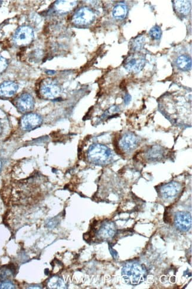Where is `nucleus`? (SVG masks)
<instances>
[{
	"mask_svg": "<svg viewBox=\"0 0 192 289\" xmlns=\"http://www.w3.org/2000/svg\"><path fill=\"white\" fill-rule=\"evenodd\" d=\"M16 288V285L9 280L1 281V282H0V289H1Z\"/></svg>",
	"mask_w": 192,
	"mask_h": 289,
	"instance_id": "obj_23",
	"label": "nucleus"
},
{
	"mask_svg": "<svg viewBox=\"0 0 192 289\" xmlns=\"http://www.w3.org/2000/svg\"><path fill=\"white\" fill-rule=\"evenodd\" d=\"M192 216L187 212H177L175 214V224L178 230L188 232L192 227Z\"/></svg>",
	"mask_w": 192,
	"mask_h": 289,
	"instance_id": "obj_10",
	"label": "nucleus"
},
{
	"mask_svg": "<svg viewBox=\"0 0 192 289\" xmlns=\"http://www.w3.org/2000/svg\"><path fill=\"white\" fill-rule=\"evenodd\" d=\"M87 158L92 164L98 166H105L112 160V151L105 145L93 144L87 151Z\"/></svg>",
	"mask_w": 192,
	"mask_h": 289,
	"instance_id": "obj_2",
	"label": "nucleus"
},
{
	"mask_svg": "<svg viewBox=\"0 0 192 289\" xmlns=\"http://www.w3.org/2000/svg\"><path fill=\"white\" fill-rule=\"evenodd\" d=\"M181 189L180 184L175 181L164 184L160 189L161 196L167 201L174 200L179 194Z\"/></svg>",
	"mask_w": 192,
	"mask_h": 289,
	"instance_id": "obj_9",
	"label": "nucleus"
},
{
	"mask_svg": "<svg viewBox=\"0 0 192 289\" xmlns=\"http://www.w3.org/2000/svg\"><path fill=\"white\" fill-rule=\"evenodd\" d=\"M42 122V118L39 115L29 113L22 117L20 125L24 131H32L39 127Z\"/></svg>",
	"mask_w": 192,
	"mask_h": 289,
	"instance_id": "obj_7",
	"label": "nucleus"
},
{
	"mask_svg": "<svg viewBox=\"0 0 192 289\" xmlns=\"http://www.w3.org/2000/svg\"><path fill=\"white\" fill-rule=\"evenodd\" d=\"M176 64L177 67L183 71L190 70L192 68V60L188 56H181L178 57Z\"/></svg>",
	"mask_w": 192,
	"mask_h": 289,
	"instance_id": "obj_17",
	"label": "nucleus"
},
{
	"mask_svg": "<svg viewBox=\"0 0 192 289\" xmlns=\"http://www.w3.org/2000/svg\"><path fill=\"white\" fill-rule=\"evenodd\" d=\"M145 41L143 37H139L134 39L132 42V48L134 51H139L143 48Z\"/></svg>",
	"mask_w": 192,
	"mask_h": 289,
	"instance_id": "obj_21",
	"label": "nucleus"
},
{
	"mask_svg": "<svg viewBox=\"0 0 192 289\" xmlns=\"http://www.w3.org/2000/svg\"><path fill=\"white\" fill-rule=\"evenodd\" d=\"M15 270L12 267L5 266L0 268V282L10 280L15 276Z\"/></svg>",
	"mask_w": 192,
	"mask_h": 289,
	"instance_id": "obj_19",
	"label": "nucleus"
},
{
	"mask_svg": "<svg viewBox=\"0 0 192 289\" xmlns=\"http://www.w3.org/2000/svg\"><path fill=\"white\" fill-rule=\"evenodd\" d=\"M34 31L32 27L27 26H21L16 30L14 35V42L18 46H28L34 40Z\"/></svg>",
	"mask_w": 192,
	"mask_h": 289,
	"instance_id": "obj_3",
	"label": "nucleus"
},
{
	"mask_svg": "<svg viewBox=\"0 0 192 289\" xmlns=\"http://www.w3.org/2000/svg\"><path fill=\"white\" fill-rule=\"evenodd\" d=\"M1 167H2V162H1V159H0V171H1Z\"/></svg>",
	"mask_w": 192,
	"mask_h": 289,
	"instance_id": "obj_27",
	"label": "nucleus"
},
{
	"mask_svg": "<svg viewBox=\"0 0 192 289\" xmlns=\"http://www.w3.org/2000/svg\"><path fill=\"white\" fill-rule=\"evenodd\" d=\"M95 17V14L91 9L88 7H82L73 15L72 21L76 25L87 26L92 23Z\"/></svg>",
	"mask_w": 192,
	"mask_h": 289,
	"instance_id": "obj_5",
	"label": "nucleus"
},
{
	"mask_svg": "<svg viewBox=\"0 0 192 289\" xmlns=\"http://www.w3.org/2000/svg\"><path fill=\"white\" fill-rule=\"evenodd\" d=\"M124 103L126 104V105H128V104L129 103H130V102L131 100V96L130 95H125V96L124 98Z\"/></svg>",
	"mask_w": 192,
	"mask_h": 289,
	"instance_id": "obj_25",
	"label": "nucleus"
},
{
	"mask_svg": "<svg viewBox=\"0 0 192 289\" xmlns=\"http://www.w3.org/2000/svg\"><path fill=\"white\" fill-rule=\"evenodd\" d=\"M139 140L135 135L131 133L125 134L120 139L119 145L122 150L126 153H130L136 149L138 146Z\"/></svg>",
	"mask_w": 192,
	"mask_h": 289,
	"instance_id": "obj_12",
	"label": "nucleus"
},
{
	"mask_svg": "<svg viewBox=\"0 0 192 289\" xmlns=\"http://www.w3.org/2000/svg\"><path fill=\"white\" fill-rule=\"evenodd\" d=\"M145 65V59L139 54L131 55L126 59L124 67L128 72L137 74L142 70Z\"/></svg>",
	"mask_w": 192,
	"mask_h": 289,
	"instance_id": "obj_6",
	"label": "nucleus"
},
{
	"mask_svg": "<svg viewBox=\"0 0 192 289\" xmlns=\"http://www.w3.org/2000/svg\"><path fill=\"white\" fill-rule=\"evenodd\" d=\"M35 99L28 93L21 94L16 100V106L19 112L29 114L35 107Z\"/></svg>",
	"mask_w": 192,
	"mask_h": 289,
	"instance_id": "obj_8",
	"label": "nucleus"
},
{
	"mask_svg": "<svg viewBox=\"0 0 192 289\" xmlns=\"http://www.w3.org/2000/svg\"><path fill=\"white\" fill-rule=\"evenodd\" d=\"M164 151L160 146H153L147 151L146 158L151 161L158 160L162 158Z\"/></svg>",
	"mask_w": 192,
	"mask_h": 289,
	"instance_id": "obj_15",
	"label": "nucleus"
},
{
	"mask_svg": "<svg viewBox=\"0 0 192 289\" xmlns=\"http://www.w3.org/2000/svg\"><path fill=\"white\" fill-rule=\"evenodd\" d=\"M76 4V1H58L54 4V9L60 14L67 13L72 11Z\"/></svg>",
	"mask_w": 192,
	"mask_h": 289,
	"instance_id": "obj_14",
	"label": "nucleus"
},
{
	"mask_svg": "<svg viewBox=\"0 0 192 289\" xmlns=\"http://www.w3.org/2000/svg\"><path fill=\"white\" fill-rule=\"evenodd\" d=\"M147 269L141 263L131 261L125 263L122 269V276L126 283L131 285H138L146 279Z\"/></svg>",
	"mask_w": 192,
	"mask_h": 289,
	"instance_id": "obj_1",
	"label": "nucleus"
},
{
	"mask_svg": "<svg viewBox=\"0 0 192 289\" xmlns=\"http://www.w3.org/2000/svg\"><path fill=\"white\" fill-rule=\"evenodd\" d=\"M7 60L4 57L0 56V74L4 72L8 67Z\"/></svg>",
	"mask_w": 192,
	"mask_h": 289,
	"instance_id": "obj_24",
	"label": "nucleus"
},
{
	"mask_svg": "<svg viewBox=\"0 0 192 289\" xmlns=\"http://www.w3.org/2000/svg\"><path fill=\"white\" fill-rule=\"evenodd\" d=\"M149 34L151 38L153 39L158 40L160 39L161 38V30L160 27L158 26H155L150 30Z\"/></svg>",
	"mask_w": 192,
	"mask_h": 289,
	"instance_id": "obj_22",
	"label": "nucleus"
},
{
	"mask_svg": "<svg viewBox=\"0 0 192 289\" xmlns=\"http://www.w3.org/2000/svg\"><path fill=\"white\" fill-rule=\"evenodd\" d=\"M175 8L178 13L187 15L191 10V2L188 1H175Z\"/></svg>",
	"mask_w": 192,
	"mask_h": 289,
	"instance_id": "obj_16",
	"label": "nucleus"
},
{
	"mask_svg": "<svg viewBox=\"0 0 192 289\" xmlns=\"http://www.w3.org/2000/svg\"><path fill=\"white\" fill-rule=\"evenodd\" d=\"M48 286L50 289H64V281L61 278L54 276L51 278L48 282Z\"/></svg>",
	"mask_w": 192,
	"mask_h": 289,
	"instance_id": "obj_20",
	"label": "nucleus"
},
{
	"mask_svg": "<svg viewBox=\"0 0 192 289\" xmlns=\"http://www.w3.org/2000/svg\"><path fill=\"white\" fill-rule=\"evenodd\" d=\"M18 89L16 82L10 81H5L0 84V97H11L15 95Z\"/></svg>",
	"mask_w": 192,
	"mask_h": 289,
	"instance_id": "obj_13",
	"label": "nucleus"
},
{
	"mask_svg": "<svg viewBox=\"0 0 192 289\" xmlns=\"http://www.w3.org/2000/svg\"><path fill=\"white\" fill-rule=\"evenodd\" d=\"M127 14V7L124 4H117L112 12L113 17L117 20H122L126 17Z\"/></svg>",
	"mask_w": 192,
	"mask_h": 289,
	"instance_id": "obj_18",
	"label": "nucleus"
},
{
	"mask_svg": "<svg viewBox=\"0 0 192 289\" xmlns=\"http://www.w3.org/2000/svg\"><path fill=\"white\" fill-rule=\"evenodd\" d=\"M117 232L116 225L114 222L106 221L101 224L97 231L98 238L101 240H108L114 237Z\"/></svg>",
	"mask_w": 192,
	"mask_h": 289,
	"instance_id": "obj_11",
	"label": "nucleus"
},
{
	"mask_svg": "<svg viewBox=\"0 0 192 289\" xmlns=\"http://www.w3.org/2000/svg\"><path fill=\"white\" fill-rule=\"evenodd\" d=\"M2 132V125L1 122H0V135H1Z\"/></svg>",
	"mask_w": 192,
	"mask_h": 289,
	"instance_id": "obj_26",
	"label": "nucleus"
},
{
	"mask_svg": "<svg viewBox=\"0 0 192 289\" xmlns=\"http://www.w3.org/2000/svg\"><path fill=\"white\" fill-rule=\"evenodd\" d=\"M40 93L46 99L56 98L60 93V88L55 81L51 78L44 79L40 84Z\"/></svg>",
	"mask_w": 192,
	"mask_h": 289,
	"instance_id": "obj_4",
	"label": "nucleus"
}]
</instances>
